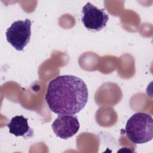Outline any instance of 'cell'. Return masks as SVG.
Segmentation results:
<instances>
[{"label": "cell", "mask_w": 153, "mask_h": 153, "mask_svg": "<svg viewBox=\"0 0 153 153\" xmlns=\"http://www.w3.org/2000/svg\"><path fill=\"white\" fill-rule=\"evenodd\" d=\"M45 99L53 112L57 115H75L88 102L87 86L75 75H59L49 82Z\"/></svg>", "instance_id": "1"}, {"label": "cell", "mask_w": 153, "mask_h": 153, "mask_svg": "<svg viewBox=\"0 0 153 153\" xmlns=\"http://www.w3.org/2000/svg\"><path fill=\"white\" fill-rule=\"evenodd\" d=\"M109 16L104 9L98 8L90 2H87L82 8L81 21L89 30L98 32L106 26Z\"/></svg>", "instance_id": "4"}, {"label": "cell", "mask_w": 153, "mask_h": 153, "mask_svg": "<svg viewBox=\"0 0 153 153\" xmlns=\"http://www.w3.org/2000/svg\"><path fill=\"white\" fill-rule=\"evenodd\" d=\"M78 118L72 115H59L51 125L54 134L63 139L74 136L79 129Z\"/></svg>", "instance_id": "5"}, {"label": "cell", "mask_w": 153, "mask_h": 153, "mask_svg": "<svg viewBox=\"0 0 153 153\" xmlns=\"http://www.w3.org/2000/svg\"><path fill=\"white\" fill-rule=\"evenodd\" d=\"M30 20L14 22L5 32L7 41L17 51H23L30 41L31 36Z\"/></svg>", "instance_id": "3"}, {"label": "cell", "mask_w": 153, "mask_h": 153, "mask_svg": "<svg viewBox=\"0 0 153 153\" xmlns=\"http://www.w3.org/2000/svg\"><path fill=\"white\" fill-rule=\"evenodd\" d=\"M125 132L133 143L142 144L151 141L153 137V120L145 112H136L127 121Z\"/></svg>", "instance_id": "2"}, {"label": "cell", "mask_w": 153, "mask_h": 153, "mask_svg": "<svg viewBox=\"0 0 153 153\" xmlns=\"http://www.w3.org/2000/svg\"><path fill=\"white\" fill-rule=\"evenodd\" d=\"M28 119L23 115H16L13 117L7 124L9 133L17 137L30 139L33 136V130L27 123Z\"/></svg>", "instance_id": "6"}]
</instances>
